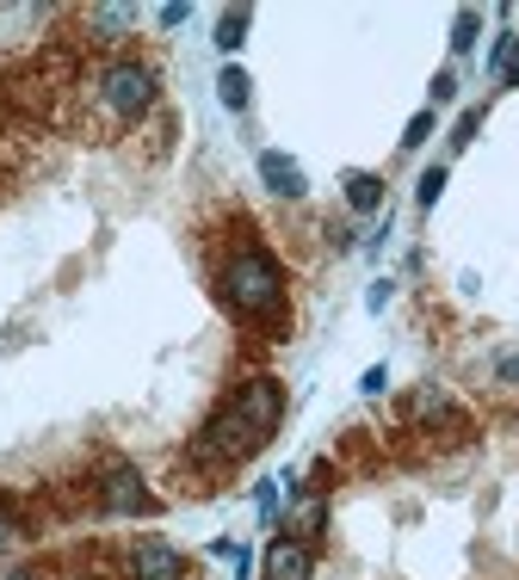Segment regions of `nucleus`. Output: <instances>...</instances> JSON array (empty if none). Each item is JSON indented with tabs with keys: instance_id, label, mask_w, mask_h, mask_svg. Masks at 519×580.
<instances>
[{
	"instance_id": "1",
	"label": "nucleus",
	"mask_w": 519,
	"mask_h": 580,
	"mask_svg": "<svg viewBox=\"0 0 519 580\" xmlns=\"http://www.w3.org/2000/svg\"><path fill=\"white\" fill-rule=\"evenodd\" d=\"M210 284H217L223 309L236 315V321H248L253 333H267V340H284V333H291V284H284V266L248 222L217 248Z\"/></svg>"
},
{
	"instance_id": "9",
	"label": "nucleus",
	"mask_w": 519,
	"mask_h": 580,
	"mask_svg": "<svg viewBox=\"0 0 519 580\" xmlns=\"http://www.w3.org/2000/svg\"><path fill=\"white\" fill-rule=\"evenodd\" d=\"M130 32H137V13H130V7H94V13H87V37H94V44H125Z\"/></svg>"
},
{
	"instance_id": "16",
	"label": "nucleus",
	"mask_w": 519,
	"mask_h": 580,
	"mask_svg": "<svg viewBox=\"0 0 519 580\" xmlns=\"http://www.w3.org/2000/svg\"><path fill=\"white\" fill-rule=\"evenodd\" d=\"M19 537H25V518H19V513H13V501L0 494V549L19 544Z\"/></svg>"
},
{
	"instance_id": "18",
	"label": "nucleus",
	"mask_w": 519,
	"mask_h": 580,
	"mask_svg": "<svg viewBox=\"0 0 519 580\" xmlns=\"http://www.w3.org/2000/svg\"><path fill=\"white\" fill-rule=\"evenodd\" d=\"M476 130H483V111H464V118H457V130H452V149H471Z\"/></svg>"
},
{
	"instance_id": "3",
	"label": "nucleus",
	"mask_w": 519,
	"mask_h": 580,
	"mask_svg": "<svg viewBox=\"0 0 519 580\" xmlns=\"http://www.w3.org/2000/svg\"><path fill=\"white\" fill-rule=\"evenodd\" d=\"M80 99H87V136H118V130L142 124L161 99V75L155 63H137V56H111L106 68L80 80Z\"/></svg>"
},
{
	"instance_id": "23",
	"label": "nucleus",
	"mask_w": 519,
	"mask_h": 580,
	"mask_svg": "<svg viewBox=\"0 0 519 580\" xmlns=\"http://www.w3.org/2000/svg\"><path fill=\"white\" fill-rule=\"evenodd\" d=\"M0 580H50L44 568H13V574H0Z\"/></svg>"
},
{
	"instance_id": "4",
	"label": "nucleus",
	"mask_w": 519,
	"mask_h": 580,
	"mask_svg": "<svg viewBox=\"0 0 519 580\" xmlns=\"http://www.w3.org/2000/svg\"><path fill=\"white\" fill-rule=\"evenodd\" d=\"M94 506L106 518H142V513H155V494H149V482H142L137 463H125V457H106L94 475Z\"/></svg>"
},
{
	"instance_id": "2",
	"label": "nucleus",
	"mask_w": 519,
	"mask_h": 580,
	"mask_svg": "<svg viewBox=\"0 0 519 580\" xmlns=\"http://www.w3.org/2000/svg\"><path fill=\"white\" fill-rule=\"evenodd\" d=\"M279 420H284V383L279 376H248V383H236V390L205 414V426L192 433L186 457L198 470H236L253 451H267Z\"/></svg>"
},
{
	"instance_id": "11",
	"label": "nucleus",
	"mask_w": 519,
	"mask_h": 580,
	"mask_svg": "<svg viewBox=\"0 0 519 580\" xmlns=\"http://www.w3.org/2000/svg\"><path fill=\"white\" fill-rule=\"evenodd\" d=\"M217 99H223L229 111H248V99H253V80H248V68H236V63L223 68V75H217Z\"/></svg>"
},
{
	"instance_id": "12",
	"label": "nucleus",
	"mask_w": 519,
	"mask_h": 580,
	"mask_svg": "<svg viewBox=\"0 0 519 580\" xmlns=\"http://www.w3.org/2000/svg\"><path fill=\"white\" fill-rule=\"evenodd\" d=\"M248 25H253V13H248V7H229V13L217 19V50H223V56L248 44Z\"/></svg>"
},
{
	"instance_id": "22",
	"label": "nucleus",
	"mask_w": 519,
	"mask_h": 580,
	"mask_svg": "<svg viewBox=\"0 0 519 580\" xmlns=\"http://www.w3.org/2000/svg\"><path fill=\"white\" fill-rule=\"evenodd\" d=\"M495 80H501V87H519V44H513V56H507V68Z\"/></svg>"
},
{
	"instance_id": "8",
	"label": "nucleus",
	"mask_w": 519,
	"mask_h": 580,
	"mask_svg": "<svg viewBox=\"0 0 519 580\" xmlns=\"http://www.w3.org/2000/svg\"><path fill=\"white\" fill-rule=\"evenodd\" d=\"M260 186H267L272 198H303L310 179H303V167L284 155V149H267V155H260Z\"/></svg>"
},
{
	"instance_id": "6",
	"label": "nucleus",
	"mask_w": 519,
	"mask_h": 580,
	"mask_svg": "<svg viewBox=\"0 0 519 580\" xmlns=\"http://www.w3.org/2000/svg\"><path fill=\"white\" fill-rule=\"evenodd\" d=\"M260 574L267 580H310L315 574V544H303V537H272L267 556H260Z\"/></svg>"
},
{
	"instance_id": "15",
	"label": "nucleus",
	"mask_w": 519,
	"mask_h": 580,
	"mask_svg": "<svg viewBox=\"0 0 519 580\" xmlns=\"http://www.w3.org/2000/svg\"><path fill=\"white\" fill-rule=\"evenodd\" d=\"M440 191H445V167H426V173H421V186H414V205L433 210V205H440Z\"/></svg>"
},
{
	"instance_id": "14",
	"label": "nucleus",
	"mask_w": 519,
	"mask_h": 580,
	"mask_svg": "<svg viewBox=\"0 0 519 580\" xmlns=\"http://www.w3.org/2000/svg\"><path fill=\"white\" fill-rule=\"evenodd\" d=\"M476 32H483V13H471V7H464V13H457V25H452V50H457V56H471Z\"/></svg>"
},
{
	"instance_id": "24",
	"label": "nucleus",
	"mask_w": 519,
	"mask_h": 580,
	"mask_svg": "<svg viewBox=\"0 0 519 580\" xmlns=\"http://www.w3.org/2000/svg\"><path fill=\"white\" fill-rule=\"evenodd\" d=\"M495 376H501V383H519V359H501V371Z\"/></svg>"
},
{
	"instance_id": "13",
	"label": "nucleus",
	"mask_w": 519,
	"mask_h": 580,
	"mask_svg": "<svg viewBox=\"0 0 519 580\" xmlns=\"http://www.w3.org/2000/svg\"><path fill=\"white\" fill-rule=\"evenodd\" d=\"M322 518H328V501L322 494H310V501L291 513V537H303V544H315V532H322Z\"/></svg>"
},
{
	"instance_id": "7",
	"label": "nucleus",
	"mask_w": 519,
	"mask_h": 580,
	"mask_svg": "<svg viewBox=\"0 0 519 580\" xmlns=\"http://www.w3.org/2000/svg\"><path fill=\"white\" fill-rule=\"evenodd\" d=\"M409 420L426 426V433H440V426H445V433H471V420L452 408V395H445V390H414L409 395Z\"/></svg>"
},
{
	"instance_id": "20",
	"label": "nucleus",
	"mask_w": 519,
	"mask_h": 580,
	"mask_svg": "<svg viewBox=\"0 0 519 580\" xmlns=\"http://www.w3.org/2000/svg\"><path fill=\"white\" fill-rule=\"evenodd\" d=\"M186 13H192L186 0H173V7H161V32H173V25H186Z\"/></svg>"
},
{
	"instance_id": "10",
	"label": "nucleus",
	"mask_w": 519,
	"mask_h": 580,
	"mask_svg": "<svg viewBox=\"0 0 519 580\" xmlns=\"http://www.w3.org/2000/svg\"><path fill=\"white\" fill-rule=\"evenodd\" d=\"M346 205H353V210H359V217H371V210H378L383 205V179H378V173H346Z\"/></svg>"
},
{
	"instance_id": "21",
	"label": "nucleus",
	"mask_w": 519,
	"mask_h": 580,
	"mask_svg": "<svg viewBox=\"0 0 519 580\" xmlns=\"http://www.w3.org/2000/svg\"><path fill=\"white\" fill-rule=\"evenodd\" d=\"M457 94V75H452V68H445V75H433V99H440V106H445V99H452Z\"/></svg>"
},
{
	"instance_id": "19",
	"label": "nucleus",
	"mask_w": 519,
	"mask_h": 580,
	"mask_svg": "<svg viewBox=\"0 0 519 580\" xmlns=\"http://www.w3.org/2000/svg\"><path fill=\"white\" fill-rule=\"evenodd\" d=\"M359 390L365 395H383V390H390V371H383V364H371V371L359 376Z\"/></svg>"
},
{
	"instance_id": "17",
	"label": "nucleus",
	"mask_w": 519,
	"mask_h": 580,
	"mask_svg": "<svg viewBox=\"0 0 519 580\" xmlns=\"http://www.w3.org/2000/svg\"><path fill=\"white\" fill-rule=\"evenodd\" d=\"M426 136H433V106H426V111H414V118H409V130H402V149H421Z\"/></svg>"
},
{
	"instance_id": "5",
	"label": "nucleus",
	"mask_w": 519,
	"mask_h": 580,
	"mask_svg": "<svg viewBox=\"0 0 519 580\" xmlns=\"http://www.w3.org/2000/svg\"><path fill=\"white\" fill-rule=\"evenodd\" d=\"M192 562L186 549H173L167 537H130L125 544V580H186Z\"/></svg>"
}]
</instances>
